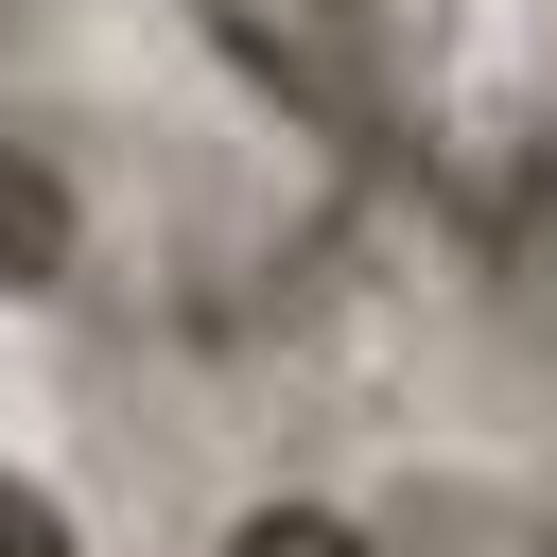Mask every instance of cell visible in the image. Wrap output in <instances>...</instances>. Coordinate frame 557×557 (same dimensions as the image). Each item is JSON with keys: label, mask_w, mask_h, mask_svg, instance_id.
Returning a JSON list of instances; mask_svg holds the SVG:
<instances>
[{"label": "cell", "mask_w": 557, "mask_h": 557, "mask_svg": "<svg viewBox=\"0 0 557 557\" xmlns=\"http://www.w3.org/2000/svg\"><path fill=\"white\" fill-rule=\"evenodd\" d=\"M209 557H383V540H366L348 505H244V522H226Z\"/></svg>", "instance_id": "obj_1"}, {"label": "cell", "mask_w": 557, "mask_h": 557, "mask_svg": "<svg viewBox=\"0 0 557 557\" xmlns=\"http://www.w3.org/2000/svg\"><path fill=\"white\" fill-rule=\"evenodd\" d=\"M0 557H87V522H70V505H52L17 453H0Z\"/></svg>", "instance_id": "obj_2"}]
</instances>
